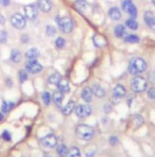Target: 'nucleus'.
<instances>
[{"instance_id": "46", "label": "nucleus", "mask_w": 155, "mask_h": 157, "mask_svg": "<svg viewBox=\"0 0 155 157\" xmlns=\"http://www.w3.org/2000/svg\"><path fill=\"white\" fill-rule=\"evenodd\" d=\"M4 119V113H0V121H2Z\"/></svg>"}, {"instance_id": "47", "label": "nucleus", "mask_w": 155, "mask_h": 157, "mask_svg": "<svg viewBox=\"0 0 155 157\" xmlns=\"http://www.w3.org/2000/svg\"><path fill=\"white\" fill-rule=\"evenodd\" d=\"M44 157H52V156H51V155H48V153H45V155H44Z\"/></svg>"}, {"instance_id": "10", "label": "nucleus", "mask_w": 155, "mask_h": 157, "mask_svg": "<svg viewBox=\"0 0 155 157\" xmlns=\"http://www.w3.org/2000/svg\"><path fill=\"white\" fill-rule=\"evenodd\" d=\"M23 11H24V16L28 18V20H35L37 16H38V7L35 5H26L23 7Z\"/></svg>"}, {"instance_id": "41", "label": "nucleus", "mask_w": 155, "mask_h": 157, "mask_svg": "<svg viewBox=\"0 0 155 157\" xmlns=\"http://www.w3.org/2000/svg\"><path fill=\"white\" fill-rule=\"evenodd\" d=\"M110 144H111V145L117 144V137H116V136H111V137H110Z\"/></svg>"}, {"instance_id": "2", "label": "nucleus", "mask_w": 155, "mask_h": 157, "mask_svg": "<svg viewBox=\"0 0 155 157\" xmlns=\"http://www.w3.org/2000/svg\"><path fill=\"white\" fill-rule=\"evenodd\" d=\"M55 20H56V23H57V26H59V28H60L61 32H63V33L72 32V29H73V20L71 17H67V16H63V17L56 16Z\"/></svg>"}, {"instance_id": "38", "label": "nucleus", "mask_w": 155, "mask_h": 157, "mask_svg": "<svg viewBox=\"0 0 155 157\" xmlns=\"http://www.w3.org/2000/svg\"><path fill=\"white\" fill-rule=\"evenodd\" d=\"M1 137H2L5 141H11V134H10L9 131H4V132L1 134Z\"/></svg>"}, {"instance_id": "26", "label": "nucleus", "mask_w": 155, "mask_h": 157, "mask_svg": "<svg viewBox=\"0 0 155 157\" xmlns=\"http://www.w3.org/2000/svg\"><path fill=\"white\" fill-rule=\"evenodd\" d=\"M67 157H81V151H79V148L76 147V146H72L71 148H68Z\"/></svg>"}, {"instance_id": "35", "label": "nucleus", "mask_w": 155, "mask_h": 157, "mask_svg": "<svg viewBox=\"0 0 155 157\" xmlns=\"http://www.w3.org/2000/svg\"><path fill=\"white\" fill-rule=\"evenodd\" d=\"M84 6H85V0H77L76 1V7L79 9L82 12L84 11Z\"/></svg>"}, {"instance_id": "23", "label": "nucleus", "mask_w": 155, "mask_h": 157, "mask_svg": "<svg viewBox=\"0 0 155 157\" xmlns=\"http://www.w3.org/2000/svg\"><path fill=\"white\" fill-rule=\"evenodd\" d=\"M41 101H43V103H44L45 105H49V104L51 103V101H52V96L50 94L49 91H45V92L41 93Z\"/></svg>"}, {"instance_id": "17", "label": "nucleus", "mask_w": 155, "mask_h": 157, "mask_svg": "<svg viewBox=\"0 0 155 157\" xmlns=\"http://www.w3.org/2000/svg\"><path fill=\"white\" fill-rule=\"evenodd\" d=\"M114 33H115V36L117 38H122V37L126 36V27L122 26V25H117L114 28Z\"/></svg>"}, {"instance_id": "7", "label": "nucleus", "mask_w": 155, "mask_h": 157, "mask_svg": "<svg viewBox=\"0 0 155 157\" xmlns=\"http://www.w3.org/2000/svg\"><path fill=\"white\" fill-rule=\"evenodd\" d=\"M26 70H27V72L35 75V74H38V72H40L43 70V66L35 59H32V60H28L26 63Z\"/></svg>"}, {"instance_id": "16", "label": "nucleus", "mask_w": 155, "mask_h": 157, "mask_svg": "<svg viewBox=\"0 0 155 157\" xmlns=\"http://www.w3.org/2000/svg\"><path fill=\"white\" fill-rule=\"evenodd\" d=\"M57 87H59V91H61L62 93H67V92H70V83H68V81L65 80V78H61V80L59 81Z\"/></svg>"}, {"instance_id": "5", "label": "nucleus", "mask_w": 155, "mask_h": 157, "mask_svg": "<svg viewBox=\"0 0 155 157\" xmlns=\"http://www.w3.org/2000/svg\"><path fill=\"white\" fill-rule=\"evenodd\" d=\"M40 144L46 148H54L57 145V139L54 134H48L40 139Z\"/></svg>"}, {"instance_id": "49", "label": "nucleus", "mask_w": 155, "mask_h": 157, "mask_svg": "<svg viewBox=\"0 0 155 157\" xmlns=\"http://www.w3.org/2000/svg\"><path fill=\"white\" fill-rule=\"evenodd\" d=\"M60 157H61V156H60Z\"/></svg>"}, {"instance_id": "39", "label": "nucleus", "mask_w": 155, "mask_h": 157, "mask_svg": "<svg viewBox=\"0 0 155 157\" xmlns=\"http://www.w3.org/2000/svg\"><path fill=\"white\" fill-rule=\"evenodd\" d=\"M148 26H149V27H150L153 31H155V16H154V17H153V20H151V21L148 23Z\"/></svg>"}, {"instance_id": "44", "label": "nucleus", "mask_w": 155, "mask_h": 157, "mask_svg": "<svg viewBox=\"0 0 155 157\" xmlns=\"http://www.w3.org/2000/svg\"><path fill=\"white\" fill-rule=\"evenodd\" d=\"M6 85L11 87V86H12V80H11V78H6Z\"/></svg>"}, {"instance_id": "28", "label": "nucleus", "mask_w": 155, "mask_h": 157, "mask_svg": "<svg viewBox=\"0 0 155 157\" xmlns=\"http://www.w3.org/2000/svg\"><path fill=\"white\" fill-rule=\"evenodd\" d=\"M57 151V155L61 156V157H67V153H68V147L65 146V145H59V147L56 148Z\"/></svg>"}, {"instance_id": "24", "label": "nucleus", "mask_w": 155, "mask_h": 157, "mask_svg": "<svg viewBox=\"0 0 155 157\" xmlns=\"http://www.w3.org/2000/svg\"><path fill=\"white\" fill-rule=\"evenodd\" d=\"M15 103L13 102H7V101H2V104H1V110L2 113H6V112H10L12 108H13Z\"/></svg>"}, {"instance_id": "22", "label": "nucleus", "mask_w": 155, "mask_h": 157, "mask_svg": "<svg viewBox=\"0 0 155 157\" xmlns=\"http://www.w3.org/2000/svg\"><path fill=\"white\" fill-rule=\"evenodd\" d=\"M21 53H20V50H17V49H12V52H11V54H10V59H11V61L12 63H20L21 61Z\"/></svg>"}, {"instance_id": "1", "label": "nucleus", "mask_w": 155, "mask_h": 157, "mask_svg": "<svg viewBox=\"0 0 155 157\" xmlns=\"http://www.w3.org/2000/svg\"><path fill=\"white\" fill-rule=\"evenodd\" d=\"M146 70V61L143 58H132L128 63V72L132 75H139Z\"/></svg>"}, {"instance_id": "32", "label": "nucleus", "mask_w": 155, "mask_h": 157, "mask_svg": "<svg viewBox=\"0 0 155 157\" xmlns=\"http://www.w3.org/2000/svg\"><path fill=\"white\" fill-rule=\"evenodd\" d=\"M28 77V74H27V70H21L18 72V78H20V82H24Z\"/></svg>"}, {"instance_id": "36", "label": "nucleus", "mask_w": 155, "mask_h": 157, "mask_svg": "<svg viewBox=\"0 0 155 157\" xmlns=\"http://www.w3.org/2000/svg\"><path fill=\"white\" fill-rule=\"evenodd\" d=\"M146 94H148V97H149L150 99H155V86H153V87L148 88Z\"/></svg>"}, {"instance_id": "40", "label": "nucleus", "mask_w": 155, "mask_h": 157, "mask_svg": "<svg viewBox=\"0 0 155 157\" xmlns=\"http://www.w3.org/2000/svg\"><path fill=\"white\" fill-rule=\"evenodd\" d=\"M28 39H29L28 36H26V34H22V36H21V40H22V43H27Z\"/></svg>"}, {"instance_id": "27", "label": "nucleus", "mask_w": 155, "mask_h": 157, "mask_svg": "<svg viewBox=\"0 0 155 157\" xmlns=\"http://www.w3.org/2000/svg\"><path fill=\"white\" fill-rule=\"evenodd\" d=\"M126 26L128 27V28H131V29H137L138 28V22L135 21V18L134 17H131V18H128V20H126Z\"/></svg>"}, {"instance_id": "29", "label": "nucleus", "mask_w": 155, "mask_h": 157, "mask_svg": "<svg viewBox=\"0 0 155 157\" xmlns=\"http://www.w3.org/2000/svg\"><path fill=\"white\" fill-rule=\"evenodd\" d=\"M124 42L126 43H138L139 42V37L135 36V34H128V36H124Z\"/></svg>"}, {"instance_id": "34", "label": "nucleus", "mask_w": 155, "mask_h": 157, "mask_svg": "<svg viewBox=\"0 0 155 157\" xmlns=\"http://www.w3.org/2000/svg\"><path fill=\"white\" fill-rule=\"evenodd\" d=\"M153 17H154V15H153L151 11H145V13H144V21H145L146 25L153 20Z\"/></svg>"}, {"instance_id": "42", "label": "nucleus", "mask_w": 155, "mask_h": 157, "mask_svg": "<svg viewBox=\"0 0 155 157\" xmlns=\"http://www.w3.org/2000/svg\"><path fill=\"white\" fill-rule=\"evenodd\" d=\"M0 4H1L4 7H6V6H9V4H10V0H0Z\"/></svg>"}, {"instance_id": "6", "label": "nucleus", "mask_w": 155, "mask_h": 157, "mask_svg": "<svg viewBox=\"0 0 155 157\" xmlns=\"http://www.w3.org/2000/svg\"><path fill=\"white\" fill-rule=\"evenodd\" d=\"M11 25L17 28V29H22L26 27V18L21 13H13L11 16Z\"/></svg>"}, {"instance_id": "12", "label": "nucleus", "mask_w": 155, "mask_h": 157, "mask_svg": "<svg viewBox=\"0 0 155 157\" xmlns=\"http://www.w3.org/2000/svg\"><path fill=\"white\" fill-rule=\"evenodd\" d=\"M38 9L43 12H49L52 9V2L50 0H38Z\"/></svg>"}, {"instance_id": "9", "label": "nucleus", "mask_w": 155, "mask_h": 157, "mask_svg": "<svg viewBox=\"0 0 155 157\" xmlns=\"http://www.w3.org/2000/svg\"><path fill=\"white\" fill-rule=\"evenodd\" d=\"M122 10L124 12H127L131 17H135L137 16V7L132 2V0H123L122 1Z\"/></svg>"}, {"instance_id": "48", "label": "nucleus", "mask_w": 155, "mask_h": 157, "mask_svg": "<svg viewBox=\"0 0 155 157\" xmlns=\"http://www.w3.org/2000/svg\"><path fill=\"white\" fill-rule=\"evenodd\" d=\"M151 2H153V5L155 6V0H151Z\"/></svg>"}, {"instance_id": "13", "label": "nucleus", "mask_w": 155, "mask_h": 157, "mask_svg": "<svg viewBox=\"0 0 155 157\" xmlns=\"http://www.w3.org/2000/svg\"><path fill=\"white\" fill-rule=\"evenodd\" d=\"M107 13H109V17H110L111 20L117 21V20H120V18H121V11H120V9H118V7H116V6L110 7Z\"/></svg>"}, {"instance_id": "15", "label": "nucleus", "mask_w": 155, "mask_h": 157, "mask_svg": "<svg viewBox=\"0 0 155 157\" xmlns=\"http://www.w3.org/2000/svg\"><path fill=\"white\" fill-rule=\"evenodd\" d=\"M92 92H93V96H95L98 98H103L105 96V90L100 85H96V83L92 87Z\"/></svg>"}, {"instance_id": "30", "label": "nucleus", "mask_w": 155, "mask_h": 157, "mask_svg": "<svg viewBox=\"0 0 155 157\" xmlns=\"http://www.w3.org/2000/svg\"><path fill=\"white\" fill-rule=\"evenodd\" d=\"M93 40H94V44H95L96 47H103V45H105V39H104L103 37H100V36H94V37H93Z\"/></svg>"}, {"instance_id": "45", "label": "nucleus", "mask_w": 155, "mask_h": 157, "mask_svg": "<svg viewBox=\"0 0 155 157\" xmlns=\"http://www.w3.org/2000/svg\"><path fill=\"white\" fill-rule=\"evenodd\" d=\"M4 23H5V17L0 13V25H4Z\"/></svg>"}, {"instance_id": "37", "label": "nucleus", "mask_w": 155, "mask_h": 157, "mask_svg": "<svg viewBox=\"0 0 155 157\" xmlns=\"http://www.w3.org/2000/svg\"><path fill=\"white\" fill-rule=\"evenodd\" d=\"M6 40H7V33H6V31H4V29H1L0 31V43H6Z\"/></svg>"}, {"instance_id": "25", "label": "nucleus", "mask_w": 155, "mask_h": 157, "mask_svg": "<svg viewBox=\"0 0 155 157\" xmlns=\"http://www.w3.org/2000/svg\"><path fill=\"white\" fill-rule=\"evenodd\" d=\"M144 123V119H143V117L142 115H134L133 117V119H132V125L137 129V128H139L142 124Z\"/></svg>"}, {"instance_id": "33", "label": "nucleus", "mask_w": 155, "mask_h": 157, "mask_svg": "<svg viewBox=\"0 0 155 157\" xmlns=\"http://www.w3.org/2000/svg\"><path fill=\"white\" fill-rule=\"evenodd\" d=\"M55 45H56V48H59V49L63 48V47H65V39H63L62 37L56 38V40H55Z\"/></svg>"}, {"instance_id": "11", "label": "nucleus", "mask_w": 155, "mask_h": 157, "mask_svg": "<svg viewBox=\"0 0 155 157\" xmlns=\"http://www.w3.org/2000/svg\"><path fill=\"white\" fill-rule=\"evenodd\" d=\"M126 93H127V91H126V87L123 86V85H116L115 87H114V90H112V97L115 98V99H121V98H123L124 96H126Z\"/></svg>"}, {"instance_id": "18", "label": "nucleus", "mask_w": 155, "mask_h": 157, "mask_svg": "<svg viewBox=\"0 0 155 157\" xmlns=\"http://www.w3.org/2000/svg\"><path fill=\"white\" fill-rule=\"evenodd\" d=\"M74 107H76L74 102H73V101H70V102L61 109V110H62V114H63V115H70V114L74 110Z\"/></svg>"}, {"instance_id": "4", "label": "nucleus", "mask_w": 155, "mask_h": 157, "mask_svg": "<svg viewBox=\"0 0 155 157\" xmlns=\"http://www.w3.org/2000/svg\"><path fill=\"white\" fill-rule=\"evenodd\" d=\"M131 87H132V90L134 92L142 93L148 88V81L144 77L135 75V77H133L132 81H131Z\"/></svg>"}, {"instance_id": "20", "label": "nucleus", "mask_w": 155, "mask_h": 157, "mask_svg": "<svg viewBox=\"0 0 155 157\" xmlns=\"http://www.w3.org/2000/svg\"><path fill=\"white\" fill-rule=\"evenodd\" d=\"M52 101H54V103H55L57 107H60V105L62 104V101H63V93H62L61 91H56V92L52 94Z\"/></svg>"}, {"instance_id": "19", "label": "nucleus", "mask_w": 155, "mask_h": 157, "mask_svg": "<svg viewBox=\"0 0 155 157\" xmlns=\"http://www.w3.org/2000/svg\"><path fill=\"white\" fill-rule=\"evenodd\" d=\"M26 58L28 59V60H32V59H37L38 56H39V50L37 49V48H31V49H28L27 52H26Z\"/></svg>"}, {"instance_id": "8", "label": "nucleus", "mask_w": 155, "mask_h": 157, "mask_svg": "<svg viewBox=\"0 0 155 157\" xmlns=\"http://www.w3.org/2000/svg\"><path fill=\"white\" fill-rule=\"evenodd\" d=\"M74 113L78 118H85L92 114V108L88 104H78L74 107Z\"/></svg>"}, {"instance_id": "21", "label": "nucleus", "mask_w": 155, "mask_h": 157, "mask_svg": "<svg viewBox=\"0 0 155 157\" xmlns=\"http://www.w3.org/2000/svg\"><path fill=\"white\" fill-rule=\"evenodd\" d=\"M61 78H62V77H61V75H60L59 72H52V74L48 77V82L51 83V85H57Z\"/></svg>"}, {"instance_id": "14", "label": "nucleus", "mask_w": 155, "mask_h": 157, "mask_svg": "<svg viewBox=\"0 0 155 157\" xmlns=\"http://www.w3.org/2000/svg\"><path fill=\"white\" fill-rule=\"evenodd\" d=\"M81 97L83 98V101H85V102H92V99H93V92H92V88H89V87H84L83 90H82V93H81Z\"/></svg>"}, {"instance_id": "31", "label": "nucleus", "mask_w": 155, "mask_h": 157, "mask_svg": "<svg viewBox=\"0 0 155 157\" xmlns=\"http://www.w3.org/2000/svg\"><path fill=\"white\" fill-rule=\"evenodd\" d=\"M45 33H46V36H49V37L55 36V34H56V28H55L54 26H51V25H48V26L45 27Z\"/></svg>"}, {"instance_id": "3", "label": "nucleus", "mask_w": 155, "mask_h": 157, "mask_svg": "<svg viewBox=\"0 0 155 157\" xmlns=\"http://www.w3.org/2000/svg\"><path fill=\"white\" fill-rule=\"evenodd\" d=\"M76 135L81 139V140H84V141H88L93 137L94 135V130L92 126L89 125H85V124H81L76 128Z\"/></svg>"}, {"instance_id": "43", "label": "nucleus", "mask_w": 155, "mask_h": 157, "mask_svg": "<svg viewBox=\"0 0 155 157\" xmlns=\"http://www.w3.org/2000/svg\"><path fill=\"white\" fill-rule=\"evenodd\" d=\"M104 108H105L104 110H105L106 113H109V112H111V105H110V104H105V107H104Z\"/></svg>"}]
</instances>
